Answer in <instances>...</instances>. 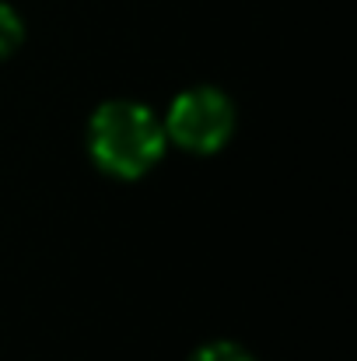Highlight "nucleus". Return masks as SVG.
Wrapping results in <instances>:
<instances>
[{"instance_id": "7ed1b4c3", "label": "nucleus", "mask_w": 357, "mask_h": 361, "mask_svg": "<svg viewBox=\"0 0 357 361\" xmlns=\"http://www.w3.org/2000/svg\"><path fill=\"white\" fill-rule=\"evenodd\" d=\"M21 39H25L21 18L14 14V7L0 4V56H11V53L21 46Z\"/></svg>"}, {"instance_id": "20e7f679", "label": "nucleus", "mask_w": 357, "mask_h": 361, "mask_svg": "<svg viewBox=\"0 0 357 361\" xmlns=\"http://www.w3.org/2000/svg\"><path fill=\"white\" fill-rule=\"evenodd\" d=\"M193 361H256L245 348H238L232 341H214V344H207V348H200Z\"/></svg>"}, {"instance_id": "f257e3e1", "label": "nucleus", "mask_w": 357, "mask_h": 361, "mask_svg": "<svg viewBox=\"0 0 357 361\" xmlns=\"http://www.w3.org/2000/svg\"><path fill=\"white\" fill-rule=\"evenodd\" d=\"M88 151L116 179H137L165 151V126L140 102H106L88 123Z\"/></svg>"}, {"instance_id": "f03ea898", "label": "nucleus", "mask_w": 357, "mask_h": 361, "mask_svg": "<svg viewBox=\"0 0 357 361\" xmlns=\"http://www.w3.org/2000/svg\"><path fill=\"white\" fill-rule=\"evenodd\" d=\"M235 130V106L218 88H189L182 92L165 120V137H172L179 147L211 154L228 144Z\"/></svg>"}]
</instances>
